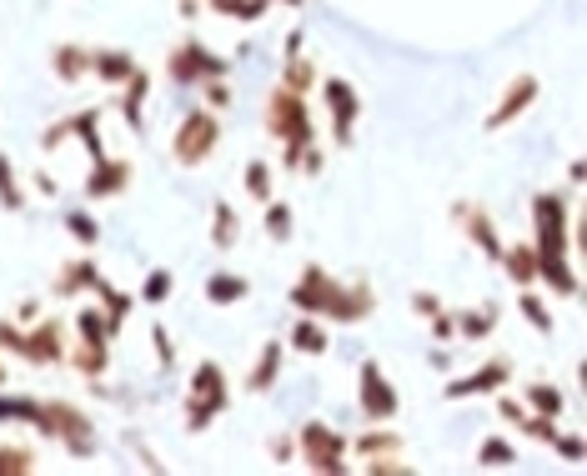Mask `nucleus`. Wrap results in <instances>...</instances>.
<instances>
[{
	"instance_id": "obj_1",
	"label": "nucleus",
	"mask_w": 587,
	"mask_h": 476,
	"mask_svg": "<svg viewBox=\"0 0 587 476\" xmlns=\"http://www.w3.org/2000/svg\"><path fill=\"white\" fill-rule=\"evenodd\" d=\"M291 311L302 316H322L332 326H362L377 316V286L367 276L357 281H337L322 261H307L297 271V286H291Z\"/></svg>"
},
{
	"instance_id": "obj_2",
	"label": "nucleus",
	"mask_w": 587,
	"mask_h": 476,
	"mask_svg": "<svg viewBox=\"0 0 587 476\" xmlns=\"http://www.w3.org/2000/svg\"><path fill=\"white\" fill-rule=\"evenodd\" d=\"M261 131L281 146V166L291 171V166H297V151H307V146L317 141L307 96L286 91V86H271V91H266V106H261Z\"/></svg>"
},
{
	"instance_id": "obj_3",
	"label": "nucleus",
	"mask_w": 587,
	"mask_h": 476,
	"mask_svg": "<svg viewBox=\"0 0 587 476\" xmlns=\"http://www.w3.org/2000/svg\"><path fill=\"white\" fill-rule=\"evenodd\" d=\"M41 436L61 441L76 461H91V456L101 451L96 421H91L76 401H61V396H46V401H41Z\"/></svg>"
},
{
	"instance_id": "obj_4",
	"label": "nucleus",
	"mask_w": 587,
	"mask_h": 476,
	"mask_svg": "<svg viewBox=\"0 0 587 476\" xmlns=\"http://www.w3.org/2000/svg\"><path fill=\"white\" fill-rule=\"evenodd\" d=\"M231 411V381L221 361H196L191 371V391H186V431H211V421Z\"/></svg>"
},
{
	"instance_id": "obj_5",
	"label": "nucleus",
	"mask_w": 587,
	"mask_h": 476,
	"mask_svg": "<svg viewBox=\"0 0 587 476\" xmlns=\"http://www.w3.org/2000/svg\"><path fill=\"white\" fill-rule=\"evenodd\" d=\"M297 461L312 466L317 476H342L352 466V436L327 421H302L297 426Z\"/></svg>"
},
{
	"instance_id": "obj_6",
	"label": "nucleus",
	"mask_w": 587,
	"mask_h": 476,
	"mask_svg": "<svg viewBox=\"0 0 587 476\" xmlns=\"http://www.w3.org/2000/svg\"><path fill=\"white\" fill-rule=\"evenodd\" d=\"M221 76H231V61L216 56V51H211L206 41H196V36H186V41H176V46L166 51V81H171L176 91H196V86L221 81Z\"/></svg>"
},
{
	"instance_id": "obj_7",
	"label": "nucleus",
	"mask_w": 587,
	"mask_h": 476,
	"mask_svg": "<svg viewBox=\"0 0 587 476\" xmlns=\"http://www.w3.org/2000/svg\"><path fill=\"white\" fill-rule=\"evenodd\" d=\"M216 146H221V116L206 111V106H191V111L176 121V131H171V161L186 166V171L206 166V161L216 156Z\"/></svg>"
},
{
	"instance_id": "obj_8",
	"label": "nucleus",
	"mask_w": 587,
	"mask_h": 476,
	"mask_svg": "<svg viewBox=\"0 0 587 476\" xmlns=\"http://www.w3.org/2000/svg\"><path fill=\"white\" fill-rule=\"evenodd\" d=\"M532 251L537 256H572V201L562 191L532 196Z\"/></svg>"
},
{
	"instance_id": "obj_9",
	"label": "nucleus",
	"mask_w": 587,
	"mask_h": 476,
	"mask_svg": "<svg viewBox=\"0 0 587 476\" xmlns=\"http://www.w3.org/2000/svg\"><path fill=\"white\" fill-rule=\"evenodd\" d=\"M317 91H322V106H327V121H332V146H337V151H352L357 121H362V96H357V86L342 81V76H322Z\"/></svg>"
},
{
	"instance_id": "obj_10",
	"label": "nucleus",
	"mask_w": 587,
	"mask_h": 476,
	"mask_svg": "<svg viewBox=\"0 0 587 476\" xmlns=\"http://www.w3.org/2000/svg\"><path fill=\"white\" fill-rule=\"evenodd\" d=\"M357 411L367 421H397L402 391L392 386V376L382 371V361H362L357 366Z\"/></svg>"
},
{
	"instance_id": "obj_11",
	"label": "nucleus",
	"mask_w": 587,
	"mask_h": 476,
	"mask_svg": "<svg viewBox=\"0 0 587 476\" xmlns=\"http://www.w3.org/2000/svg\"><path fill=\"white\" fill-rule=\"evenodd\" d=\"M66 141H81V146L91 151V161H96V156H106V141H101V106L71 111V116H61V121L41 136V146H46V151H61Z\"/></svg>"
},
{
	"instance_id": "obj_12",
	"label": "nucleus",
	"mask_w": 587,
	"mask_h": 476,
	"mask_svg": "<svg viewBox=\"0 0 587 476\" xmlns=\"http://www.w3.org/2000/svg\"><path fill=\"white\" fill-rule=\"evenodd\" d=\"M452 221H457V231H462L492 266L502 261V246H507V241H502V231H497V221H492V211H487L482 201H452Z\"/></svg>"
},
{
	"instance_id": "obj_13",
	"label": "nucleus",
	"mask_w": 587,
	"mask_h": 476,
	"mask_svg": "<svg viewBox=\"0 0 587 476\" xmlns=\"http://www.w3.org/2000/svg\"><path fill=\"white\" fill-rule=\"evenodd\" d=\"M66 321L61 316H41V321H31V331L21 336V361H31V366H66Z\"/></svg>"
},
{
	"instance_id": "obj_14",
	"label": "nucleus",
	"mask_w": 587,
	"mask_h": 476,
	"mask_svg": "<svg viewBox=\"0 0 587 476\" xmlns=\"http://www.w3.org/2000/svg\"><path fill=\"white\" fill-rule=\"evenodd\" d=\"M537 96H542V81L532 76V71H522V76H512L507 81V91H502V101L492 106V116L482 121V131L487 136H497V131H507L512 121H522L532 106H537Z\"/></svg>"
},
{
	"instance_id": "obj_15",
	"label": "nucleus",
	"mask_w": 587,
	"mask_h": 476,
	"mask_svg": "<svg viewBox=\"0 0 587 476\" xmlns=\"http://www.w3.org/2000/svg\"><path fill=\"white\" fill-rule=\"evenodd\" d=\"M507 381H512V356H492V361H482L477 371H467V376H452L447 381V401H467V396H497V391H507Z\"/></svg>"
},
{
	"instance_id": "obj_16",
	"label": "nucleus",
	"mask_w": 587,
	"mask_h": 476,
	"mask_svg": "<svg viewBox=\"0 0 587 476\" xmlns=\"http://www.w3.org/2000/svg\"><path fill=\"white\" fill-rule=\"evenodd\" d=\"M131 181H136V166L126 161V156H96L91 161V171H86V201H116V196H126L131 191Z\"/></svg>"
},
{
	"instance_id": "obj_17",
	"label": "nucleus",
	"mask_w": 587,
	"mask_h": 476,
	"mask_svg": "<svg viewBox=\"0 0 587 476\" xmlns=\"http://www.w3.org/2000/svg\"><path fill=\"white\" fill-rule=\"evenodd\" d=\"M146 101H151V71L136 66L121 86H116V111L131 126V136H146Z\"/></svg>"
},
{
	"instance_id": "obj_18",
	"label": "nucleus",
	"mask_w": 587,
	"mask_h": 476,
	"mask_svg": "<svg viewBox=\"0 0 587 476\" xmlns=\"http://www.w3.org/2000/svg\"><path fill=\"white\" fill-rule=\"evenodd\" d=\"M96 281H101V266H96V256H91V251H81V256H71V261L56 271V281H51V296H56V301H71V296L91 291Z\"/></svg>"
},
{
	"instance_id": "obj_19",
	"label": "nucleus",
	"mask_w": 587,
	"mask_h": 476,
	"mask_svg": "<svg viewBox=\"0 0 587 476\" xmlns=\"http://www.w3.org/2000/svg\"><path fill=\"white\" fill-rule=\"evenodd\" d=\"M281 361H286V346H281L276 336H266V341L256 346L251 371H246V391H251V396H266V391L281 381Z\"/></svg>"
},
{
	"instance_id": "obj_20",
	"label": "nucleus",
	"mask_w": 587,
	"mask_h": 476,
	"mask_svg": "<svg viewBox=\"0 0 587 476\" xmlns=\"http://www.w3.org/2000/svg\"><path fill=\"white\" fill-rule=\"evenodd\" d=\"M51 76H56L61 86H81V81H91V46H81V41H61V46H51Z\"/></svg>"
},
{
	"instance_id": "obj_21",
	"label": "nucleus",
	"mask_w": 587,
	"mask_h": 476,
	"mask_svg": "<svg viewBox=\"0 0 587 476\" xmlns=\"http://www.w3.org/2000/svg\"><path fill=\"white\" fill-rule=\"evenodd\" d=\"M136 66H141V61H136L126 46H91V76H96L101 86H111V91H116Z\"/></svg>"
},
{
	"instance_id": "obj_22",
	"label": "nucleus",
	"mask_w": 587,
	"mask_h": 476,
	"mask_svg": "<svg viewBox=\"0 0 587 476\" xmlns=\"http://www.w3.org/2000/svg\"><path fill=\"white\" fill-rule=\"evenodd\" d=\"M537 286H547L552 296L572 301L577 296V266H572V256H537Z\"/></svg>"
},
{
	"instance_id": "obj_23",
	"label": "nucleus",
	"mask_w": 587,
	"mask_h": 476,
	"mask_svg": "<svg viewBox=\"0 0 587 476\" xmlns=\"http://www.w3.org/2000/svg\"><path fill=\"white\" fill-rule=\"evenodd\" d=\"M66 366H71L81 381H101V376H111V346H101V341H76V346L66 351Z\"/></svg>"
},
{
	"instance_id": "obj_24",
	"label": "nucleus",
	"mask_w": 587,
	"mask_h": 476,
	"mask_svg": "<svg viewBox=\"0 0 587 476\" xmlns=\"http://www.w3.org/2000/svg\"><path fill=\"white\" fill-rule=\"evenodd\" d=\"M291 351H302V356H327L332 351V331L322 326V316H302L297 311V321H291Z\"/></svg>"
},
{
	"instance_id": "obj_25",
	"label": "nucleus",
	"mask_w": 587,
	"mask_h": 476,
	"mask_svg": "<svg viewBox=\"0 0 587 476\" xmlns=\"http://www.w3.org/2000/svg\"><path fill=\"white\" fill-rule=\"evenodd\" d=\"M452 321H457V341H487L497 331V321H502V306L497 301H482L477 311L472 306L467 311H452Z\"/></svg>"
},
{
	"instance_id": "obj_26",
	"label": "nucleus",
	"mask_w": 587,
	"mask_h": 476,
	"mask_svg": "<svg viewBox=\"0 0 587 476\" xmlns=\"http://www.w3.org/2000/svg\"><path fill=\"white\" fill-rule=\"evenodd\" d=\"M502 271H507V281L512 286H537V251H532V241H512V246H502V261H497Z\"/></svg>"
},
{
	"instance_id": "obj_27",
	"label": "nucleus",
	"mask_w": 587,
	"mask_h": 476,
	"mask_svg": "<svg viewBox=\"0 0 587 476\" xmlns=\"http://www.w3.org/2000/svg\"><path fill=\"white\" fill-rule=\"evenodd\" d=\"M91 291H96V306L111 316V326H116V331H126V321H131V311H136V296H131V291H121V286H111V281H106V271H101V281H96Z\"/></svg>"
},
{
	"instance_id": "obj_28",
	"label": "nucleus",
	"mask_w": 587,
	"mask_h": 476,
	"mask_svg": "<svg viewBox=\"0 0 587 476\" xmlns=\"http://www.w3.org/2000/svg\"><path fill=\"white\" fill-rule=\"evenodd\" d=\"M317 81H322V71H317V61L302 51V56H291V61H281V76H276V86H286V91H297V96H312L317 91Z\"/></svg>"
},
{
	"instance_id": "obj_29",
	"label": "nucleus",
	"mask_w": 587,
	"mask_h": 476,
	"mask_svg": "<svg viewBox=\"0 0 587 476\" xmlns=\"http://www.w3.org/2000/svg\"><path fill=\"white\" fill-rule=\"evenodd\" d=\"M241 246V216L231 201H211V251H231Z\"/></svg>"
},
{
	"instance_id": "obj_30",
	"label": "nucleus",
	"mask_w": 587,
	"mask_h": 476,
	"mask_svg": "<svg viewBox=\"0 0 587 476\" xmlns=\"http://www.w3.org/2000/svg\"><path fill=\"white\" fill-rule=\"evenodd\" d=\"M251 296V281L241 276V271H211L206 276V301L211 306H236V301H246Z\"/></svg>"
},
{
	"instance_id": "obj_31",
	"label": "nucleus",
	"mask_w": 587,
	"mask_h": 476,
	"mask_svg": "<svg viewBox=\"0 0 587 476\" xmlns=\"http://www.w3.org/2000/svg\"><path fill=\"white\" fill-rule=\"evenodd\" d=\"M517 311H522V321H527L537 336H552V331H557V316H552L547 296H537V286H522V291H517Z\"/></svg>"
},
{
	"instance_id": "obj_32",
	"label": "nucleus",
	"mask_w": 587,
	"mask_h": 476,
	"mask_svg": "<svg viewBox=\"0 0 587 476\" xmlns=\"http://www.w3.org/2000/svg\"><path fill=\"white\" fill-rule=\"evenodd\" d=\"M522 406L537 411V416H562L567 411V391L552 386V381H527L522 386Z\"/></svg>"
},
{
	"instance_id": "obj_33",
	"label": "nucleus",
	"mask_w": 587,
	"mask_h": 476,
	"mask_svg": "<svg viewBox=\"0 0 587 476\" xmlns=\"http://www.w3.org/2000/svg\"><path fill=\"white\" fill-rule=\"evenodd\" d=\"M116 326H111V316L101 311V306H81L76 311V341H101V346H116Z\"/></svg>"
},
{
	"instance_id": "obj_34",
	"label": "nucleus",
	"mask_w": 587,
	"mask_h": 476,
	"mask_svg": "<svg viewBox=\"0 0 587 476\" xmlns=\"http://www.w3.org/2000/svg\"><path fill=\"white\" fill-rule=\"evenodd\" d=\"M0 211H11V216H21L26 211V186H21V176H16V161L0 151Z\"/></svg>"
},
{
	"instance_id": "obj_35",
	"label": "nucleus",
	"mask_w": 587,
	"mask_h": 476,
	"mask_svg": "<svg viewBox=\"0 0 587 476\" xmlns=\"http://www.w3.org/2000/svg\"><path fill=\"white\" fill-rule=\"evenodd\" d=\"M61 226L76 236V246H86V251L101 246V221H96L86 206H66V211H61Z\"/></svg>"
},
{
	"instance_id": "obj_36",
	"label": "nucleus",
	"mask_w": 587,
	"mask_h": 476,
	"mask_svg": "<svg viewBox=\"0 0 587 476\" xmlns=\"http://www.w3.org/2000/svg\"><path fill=\"white\" fill-rule=\"evenodd\" d=\"M261 226H266V236L276 241V246H286L291 236H297V216H291V206L286 201H266V211H261Z\"/></svg>"
},
{
	"instance_id": "obj_37",
	"label": "nucleus",
	"mask_w": 587,
	"mask_h": 476,
	"mask_svg": "<svg viewBox=\"0 0 587 476\" xmlns=\"http://www.w3.org/2000/svg\"><path fill=\"white\" fill-rule=\"evenodd\" d=\"M36 446H21V441H6L0 446V476H31L36 471Z\"/></svg>"
},
{
	"instance_id": "obj_38",
	"label": "nucleus",
	"mask_w": 587,
	"mask_h": 476,
	"mask_svg": "<svg viewBox=\"0 0 587 476\" xmlns=\"http://www.w3.org/2000/svg\"><path fill=\"white\" fill-rule=\"evenodd\" d=\"M0 421H16V426H36V431H41V401L0 391Z\"/></svg>"
},
{
	"instance_id": "obj_39",
	"label": "nucleus",
	"mask_w": 587,
	"mask_h": 476,
	"mask_svg": "<svg viewBox=\"0 0 587 476\" xmlns=\"http://www.w3.org/2000/svg\"><path fill=\"white\" fill-rule=\"evenodd\" d=\"M171 291H176V276H171L166 266H151V271H146V281H141V291H136V301L161 306V301H171Z\"/></svg>"
},
{
	"instance_id": "obj_40",
	"label": "nucleus",
	"mask_w": 587,
	"mask_h": 476,
	"mask_svg": "<svg viewBox=\"0 0 587 476\" xmlns=\"http://www.w3.org/2000/svg\"><path fill=\"white\" fill-rule=\"evenodd\" d=\"M241 186H246V196H251L256 206H266V201H271V161H246Z\"/></svg>"
},
{
	"instance_id": "obj_41",
	"label": "nucleus",
	"mask_w": 587,
	"mask_h": 476,
	"mask_svg": "<svg viewBox=\"0 0 587 476\" xmlns=\"http://www.w3.org/2000/svg\"><path fill=\"white\" fill-rule=\"evenodd\" d=\"M477 466H517V446L507 441V436H487L482 446H477Z\"/></svg>"
},
{
	"instance_id": "obj_42",
	"label": "nucleus",
	"mask_w": 587,
	"mask_h": 476,
	"mask_svg": "<svg viewBox=\"0 0 587 476\" xmlns=\"http://www.w3.org/2000/svg\"><path fill=\"white\" fill-rule=\"evenodd\" d=\"M196 91H201V106H206V111H216V116H226V111L236 106L231 76H221V81H206V86H196Z\"/></svg>"
},
{
	"instance_id": "obj_43",
	"label": "nucleus",
	"mask_w": 587,
	"mask_h": 476,
	"mask_svg": "<svg viewBox=\"0 0 587 476\" xmlns=\"http://www.w3.org/2000/svg\"><path fill=\"white\" fill-rule=\"evenodd\" d=\"M517 431H522V436H532V441H542V446H552V441L562 436V426H557V416H537V411H522V421H517Z\"/></svg>"
},
{
	"instance_id": "obj_44",
	"label": "nucleus",
	"mask_w": 587,
	"mask_h": 476,
	"mask_svg": "<svg viewBox=\"0 0 587 476\" xmlns=\"http://www.w3.org/2000/svg\"><path fill=\"white\" fill-rule=\"evenodd\" d=\"M362 471H367V476H407L412 461H402V451H387V456H367Z\"/></svg>"
},
{
	"instance_id": "obj_45",
	"label": "nucleus",
	"mask_w": 587,
	"mask_h": 476,
	"mask_svg": "<svg viewBox=\"0 0 587 476\" xmlns=\"http://www.w3.org/2000/svg\"><path fill=\"white\" fill-rule=\"evenodd\" d=\"M266 451H271V461H276V466H291V461H297V431L271 436V441H266Z\"/></svg>"
},
{
	"instance_id": "obj_46",
	"label": "nucleus",
	"mask_w": 587,
	"mask_h": 476,
	"mask_svg": "<svg viewBox=\"0 0 587 476\" xmlns=\"http://www.w3.org/2000/svg\"><path fill=\"white\" fill-rule=\"evenodd\" d=\"M151 346H156V366L171 371V366H176V341H171L166 326H151Z\"/></svg>"
},
{
	"instance_id": "obj_47",
	"label": "nucleus",
	"mask_w": 587,
	"mask_h": 476,
	"mask_svg": "<svg viewBox=\"0 0 587 476\" xmlns=\"http://www.w3.org/2000/svg\"><path fill=\"white\" fill-rule=\"evenodd\" d=\"M582 446H587V441H582V436H577V431H562V436H557V441H552V451H557V456H562V461H567V466H582V456H587V451H582Z\"/></svg>"
},
{
	"instance_id": "obj_48",
	"label": "nucleus",
	"mask_w": 587,
	"mask_h": 476,
	"mask_svg": "<svg viewBox=\"0 0 587 476\" xmlns=\"http://www.w3.org/2000/svg\"><path fill=\"white\" fill-rule=\"evenodd\" d=\"M322 166H327V151H322V146L312 141L307 151H297V166H291V176H317Z\"/></svg>"
},
{
	"instance_id": "obj_49",
	"label": "nucleus",
	"mask_w": 587,
	"mask_h": 476,
	"mask_svg": "<svg viewBox=\"0 0 587 476\" xmlns=\"http://www.w3.org/2000/svg\"><path fill=\"white\" fill-rule=\"evenodd\" d=\"M201 11L221 16V21H241L246 26V0H201Z\"/></svg>"
},
{
	"instance_id": "obj_50",
	"label": "nucleus",
	"mask_w": 587,
	"mask_h": 476,
	"mask_svg": "<svg viewBox=\"0 0 587 476\" xmlns=\"http://www.w3.org/2000/svg\"><path fill=\"white\" fill-rule=\"evenodd\" d=\"M427 331H432V341H437V346L457 341V321H452V311H437V316L427 321Z\"/></svg>"
},
{
	"instance_id": "obj_51",
	"label": "nucleus",
	"mask_w": 587,
	"mask_h": 476,
	"mask_svg": "<svg viewBox=\"0 0 587 476\" xmlns=\"http://www.w3.org/2000/svg\"><path fill=\"white\" fill-rule=\"evenodd\" d=\"M21 336H26V326H21V321H6V316H0V351L16 356V351H21Z\"/></svg>"
},
{
	"instance_id": "obj_52",
	"label": "nucleus",
	"mask_w": 587,
	"mask_h": 476,
	"mask_svg": "<svg viewBox=\"0 0 587 476\" xmlns=\"http://www.w3.org/2000/svg\"><path fill=\"white\" fill-rule=\"evenodd\" d=\"M412 311H417L422 321H432V316H437V311H447V306H442V296H437V291H412Z\"/></svg>"
},
{
	"instance_id": "obj_53",
	"label": "nucleus",
	"mask_w": 587,
	"mask_h": 476,
	"mask_svg": "<svg viewBox=\"0 0 587 476\" xmlns=\"http://www.w3.org/2000/svg\"><path fill=\"white\" fill-rule=\"evenodd\" d=\"M522 411H527V406H522V396H507V391H497V416H502L507 426H517V421H522Z\"/></svg>"
},
{
	"instance_id": "obj_54",
	"label": "nucleus",
	"mask_w": 587,
	"mask_h": 476,
	"mask_svg": "<svg viewBox=\"0 0 587 476\" xmlns=\"http://www.w3.org/2000/svg\"><path fill=\"white\" fill-rule=\"evenodd\" d=\"M126 446L136 451V461H141V466H151V471H166V461H161L156 451H146V446H141V436H126Z\"/></svg>"
},
{
	"instance_id": "obj_55",
	"label": "nucleus",
	"mask_w": 587,
	"mask_h": 476,
	"mask_svg": "<svg viewBox=\"0 0 587 476\" xmlns=\"http://www.w3.org/2000/svg\"><path fill=\"white\" fill-rule=\"evenodd\" d=\"M302 51H307V31H286V41H281V61L302 56Z\"/></svg>"
},
{
	"instance_id": "obj_56",
	"label": "nucleus",
	"mask_w": 587,
	"mask_h": 476,
	"mask_svg": "<svg viewBox=\"0 0 587 476\" xmlns=\"http://www.w3.org/2000/svg\"><path fill=\"white\" fill-rule=\"evenodd\" d=\"M16 321H21V326H31V321H41V301H36V296H26V301L16 306Z\"/></svg>"
},
{
	"instance_id": "obj_57",
	"label": "nucleus",
	"mask_w": 587,
	"mask_h": 476,
	"mask_svg": "<svg viewBox=\"0 0 587 476\" xmlns=\"http://www.w3.org/2000/svg\"><path fill=\"white\" fill-rule=\"evenodd\" d=\"M31 186H36L41 196H56V176H51V171H31Z\"/></svg>"
},
{
	"instance_id": "obj_58",
	"label": "nucleus",
	"mask_w": 587,
	"mask_h": 476,
	"mask_svg": "<svg viewBox=\"0 0 587 476\" xmlns=\"http://www.w3.org/2000/svg\"><path fill=\"white\" fill-rule=\"evenodd\" d=\"M176 16L181 21H196L201 16V0H176Z\"/></svg>"
},
{
	"instance_id": "obj_59",
	"label": "nucleus",
	"mask_w": 587,
	"mask_h": 476,
	"mask_svg": "<svg viewBox=\"0 0 587 476\" xmlns=\"http://www.w3.org/2000/svg\"><path fill=\"white\" fill-rule=\"evenodd\" d=\"M582 176H587V161H582V156H577V161H567V181H572V186H582Z\"/></svg>"
},
{
	"instance_id": "obj_60",
	"label": "nucleus",
	"mask_w": 587,
	"mask_h": 476,
	"mask_svg": "<svg viewBox=\"0 0 587 476\" xmlns=\"http://www.w3.org/2000/svg\"><path fill=\"white\" fill-rule=\"evenodd\" d=\"M11 381V366H6V351H0V386H6Z\"/></svg>"
},
{
	"instance_id": "obj_61",
	"label": "nucleus",
	"mask_w": 587,
	"mask_h": 476,
	"mask_svg": "<svg viewBox=\"0 0 587 476\" xmlns=\"http://www.w3.org/2000/svg\"><path fill=\"white\" fill-rule=\"evenodd\" d=\"M271 6H297V11H302V6H307V0H271Z\"/></svg>"
}]
</instances>
